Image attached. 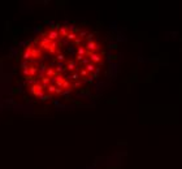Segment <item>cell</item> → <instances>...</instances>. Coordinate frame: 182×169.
I'll return each instance as SVG.
<instances>
[{
  "label": "cell",
  "instance_id": "cell-1",
  "mask_svg": "<svg viewBox=\"0 0 182 169\" xmlns=\"http://www.w3.org/2000/svg\"><path fill=\"white\" fill-rule=\"evenodd\" d=\"M103 61V47L94 33L74 25H53L25 46L21 74L29 92L47 100L90 83Z\"/></svg>",
  "mask_w": 182,
  "mask_h": 169
}]
</instances>
